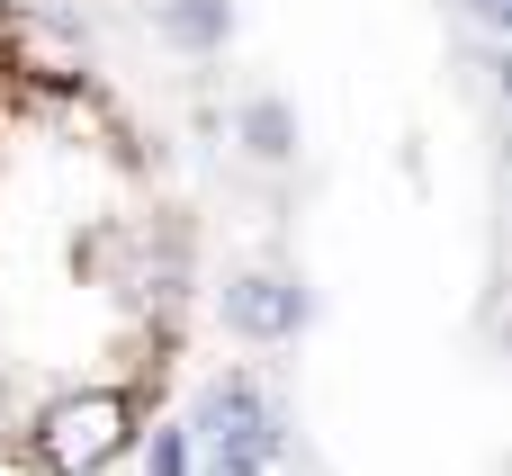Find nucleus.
Returning <instances> with one entry per match:
<instances>
[{
    "mask_svg": "<svg viewBox=\"0 0 512 476\" xmlns=\"http://www.w3.org/2000/svg\"><path fill=\"white\" fill-rule=\"evenodd\" d=\"M126 441H135V405L117 387H81V396L45 405V423H36V459L54 476H99Z\"/></svg>",
    "mask_w": 512,
    "mask_h": 476,
    "instance_id": "nucleus-1",
    "label": "nucleus"
},
{
    "mask_svg": "<svg viewBox=\"0 0 512 476\" xmlns=\"http://www.w3.org/2000/svg\"><path fill=\"white\" fill-rule=\"evenodd\" d=\"M216 459H252V468H270L279 450H288V423H279V405L252 387V378H216L207 396H198V423H189Z\"/></svg>",
    "mask_w": 512,
    "mask_h": 476,
    "instance_id": "nucleus-2",
    "label": "nucleus"
},
{
    "mask_svg": "<svg viewBox=\"0 0 512 476\" xmlns=\"http://www.w3.org/2000/svg\"><path fill=\"white\" fill-rule=\"evenodd\" d=\"M306 315H315V297H306L288 270H243V279H225V333H243V342H297Z\"/></svg>",
    "mask_w": 512,
    "mask_h": 476,
    "instance_id": "nucleus-3",
    "label": "nucleus"
},
{
    "mask_svg": "<svg viewBox=\"0 0 512 476\" xmlns=\"http://www.w3.org/2000/svg\"><path fill=\"white\" fill-rule=\"evenodd\" d=\"M153 27H162L180 54H216V45L234 36V0H162Z\"/></svg>",
    "mask_w": 512,
    "mask_h": 476,
    "instance_id": "nucleus-4",
    "label": "nucleus"
},
{
    "mask_svg": "<svg viewBox=\"0 0 512 476\" xmlns=\"http://www.w3.org/2000/svg\"><path fill=\"white\" fill-rule=\"evenodd\" d=\"M234 126H243V153H252V162H288V153H297V117H288V99H252Z\"/></svg>",
    "mask_w": 512,
    "mask_h": 476,
    "instance_id": "nucleus-5",
    "label": "nucleus"
},
{
    "mask_svg": "<svg viewBox=\"0 0 512 476\" xmlns=\"http://www.w3.org/2000/svg\"><path fill=\"white\" fill-rule=\"evenodd\" d=\"M144 468H153V476H189V432H153Z\"/></svg>",
    "mask_w": 512,
    "mask_h": 476,
    "instance_id": "nucleus-6",
    "label": "nucleus"
},
{
    "mask_svg": "<svg viewBox=\"0 0 512 476\" xmlns=\"http://www.w3.org/2000/svg\"><path fill=\"white\" fill-rule=\"evenodd\" d=\"M468 18L477 27H512V0H468Z\"/></svg>",
    "mask_w": 512,
    "mask_h": 476,
    "instance_id": "nucleus-7",
    "label": "nucleus"
},
{
    "mask_svg": "<svg viewBox=\"0 0 512 476\" xmlns=\"http://www.w3.org/2000/svg\"><path fill=\"white\" fill-rule=\"evenodd\" d=\"M207 476H270V468H252V459H207Z\"/></svg>",
    "mask_w": 512,
    "mask_h": 476,
    "instance_id": "nucleus-8",
    "label": "nucleus"
}]
</instances>
